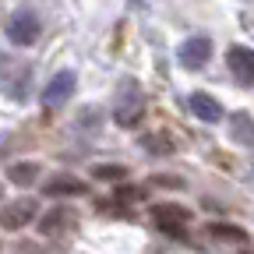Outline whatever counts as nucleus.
I'll return each instance as SVG.
<instances>
[{"label": "nucleus", "mask_w": 254, "mask_h": 254, "mask_svg": "<svg viewBox=\"0 0 254 254\" xmlns=\"http://www.w3.org/2000/svg\"><path fill=\"white\" fill-rule=\"evenodd\" d=\"M74 215H71V208H53L43 222H39V226H43V233H57V230H64V226H67V222H71Z\"/></svg>", "instance_id": "ddd939ff"}, {"label": "nucleus", "mask_w": 254, "mask_h": 254, "mask_svg": "<svg viewBox=\"0 0 254 254\" xmlns=\"http://www.w3.org/2000/svg\"><path fill=\"white\" fill-rule=\"evenodd\" d=\"M92 173L99 177V180H124V177H127V170H124V166H95Z\"/></svg>", "instance_id": "2eb2a0df"}, {"label": "nucleus", "mask_w": 254, "mask_h": 254, "mask_svg": "<svg viewBox=\"0 0 254 254\" xmlns=\"http://www.w3.org/2000/svg\"><path fill=\"white\" fill-rule=\"evenodd\" d=\"M190 113H194L198 120H205V124H219L222 120V106H219V99H212L208 92L190 95Z\"/></svg>", "instance_id": "9d476101"}, {"label": "nucleus", "mask_w": 254, "mask_h": 254, "mask_svg": "<svg viewBox=\"0 0 254 254\" xmlns=\"http://www.w3.org/2000/svg\"><path fill=\"white\" fill-rule=\"evenodd\" d=\"M43 190H46L50 198H74V194H85V180L67 177V173H57L53 180H46Z\"/></svg>", "instance_id": "1a4fd4ad"}, {"label": "nucleus", "mask_w": 254, "mask_h": 254, "mask_svg": "<svg viewBox=\"0 0 254 254\" xmlns=\"http://www.w3.org/2000/svg\"><path fill=\"white\" fill-rule=\"evenodd\" d=\"M155 184H163V187H180L177 177H155Z\"/></svg>", "instance_id": "f3484780"}, {"label": "nucleus", "mask_w": 254, "mask_h": 254, "mask_svg": "<svg viewBox=\"0 0 254 254\" xmlns=\"http://www.w3.org/2000/svg\"><path fill=\"white\" fill-rule=\"evenodd\" d=\"M145 145H148L152 152H173V141H170L166 134H152V138H145Z\"/></svg>", "instance_id": "dca6fc26"}, {"label": "nucleus", "mask_w": 254, "mask_h": 254, "mask_svg": "<svg viewBox=\"0 0 254 254\" xmlns=\"http://www.w3.org/2000/svg\"><path fill=\"white\" fill-rule=\"evenodd\" d=\"M36 201L32 198H21V201H7L4 208H0V226L4 230H21V226H28L32 219H36Z\"/></svg>", "instance_id": "0eeeda50"}, {"label": "nucleus", "mask_w": 254, "mask_h": 254, "mask_svg": "<svg viewBox=\"0 0 254 254\" xmlns=\"http://www.w3.org/2000/svg\"><path fill=\"white\" fill-rule=\"evenodd\" d=\"M74 85H78V74L74 71H57L53 78H50V85L43 88V106H64L74 95Z\"/></svg>", "instance_id": "39448f33"}, {"label": "nucleus", "mask_w": 254, "mask_h": 254, "mask_svg": "<svg viewBox=\"0 0 254 254\" xmlns=\"http://www.w3.org/2000/svg\"><path fill=\"white\" fill-rule=\"evenodd\" d=\"M212 233H215L219 240H244V230H237V226H226V222H215V226H212Z\"/></svg>", "instance_id": "4468645a"}, {"label": "nucleus", "mask_w": 254, "mask_h": 254, "mask_svg": "<svg viewBox=\"0 0 254 254\" xmlns=\"http://www.w3.org/2000/svg\"><path fill=\"white\" fill-rule=\"evenodd\" d=\"M230 134H233L237 145H254V117L233 113V117H230Z\"/></svg>", "instance_id": "9b49d317"}, {"label": "nucleus", "mask_w": 254, "mask_h": 254, "mask_svg": "<svg viewBox=\"0 0 254 254\" xmlns=\"http://www.w3.org/2000/svg\"><path fill=\"white\" fill-rule=\"evenodd\" d=\"M208 57H212V39H208V36H190V39H184L180 50H177V60L184 64L187 71L205 67Z\"/></svg>", "instance_id": "20e7f679"}, {"label": "nucleus", "mask_w": 254, "mask_h": 254, "mask_svg": "<svg viewBox=\"0 0 254 254\" xmlns=\"http://www.w3.org/2000/svg\"><path fill=\"white\" fill-rule=\"evenodd\" d=\"M39 32H43V25H39L36 11H14L7 21V39L14 46H32L39 39Z\"/></svg>", "instance_id": "7ed1b4c3"}, {"label": "nucleus", "mask_w": 254, "mask_h": 254, "mask_svg": "<svg viewBox=\"0 0 254 254\" xmlns=\"http://www.w3.org/2000/svg\"><path fill=\"white\" fill-rule=\"evenodd\" d=\"M152 219H155V226L163 230V233H170V237H184L190 212L180 208V205H155V208H152Z\"/></svg>", "instance_id": "423d86ee"}, {"label": "nucleus", "mask_w": 254, "mask_h": 254, "mask_svg": "<svg viewBox=\"0 0 254 254\" xmlns=\"http://www.w3.org/2000/svg\"><path fill=\"white\" fill-rule=\"evenodd\" d=\"M141 113H145V95H141L138 81L134 78H124L117 85V92H113V120L120 127H134L141 120Z\"/></svg>", "instance_id": "f257e3e1"}, {"label": "nucleus", "mask_w": 254, "mask_h": 254, "mask_svg": "<svg viewBox=\"0 0 254 254\" xmlns=\"http://www.w3.org/2000/svg\"><path fill=\"white\" fill-rule=\"evenodd\" d=\"M226 64H230V71L240 85H254V50L247 46H230L226 53Z\"/></svg>", "instance_id": "6e6552de"}, {"label": "nucleus", "mask_w": 254, "mask_h": 254, "mask_svg": "<svg viewBox=\"0 0 254 254\" xmlns=\"http://www.w3.org/2000/svg\"><path fill=\"white\" fill-rule=\"evenodd\" d=\"M28 81H32V71L25 67V64H18L14 57H0V92L21 99L25 88H28Z\"/></svg>", "instance_id": "f03ea898"}, {"label": "nucleus", "mask_w": 254, "mask_h": 254, "mask_svg": "<svg viewBox=\"0 0 254 254\" xmlns=\"http://www.w3.org/2000/svg\"><path fill=\"white\" fill-rule=\"evenodd\" d=\"M7 177H11V184L25 187V184H32V180L39 177V163H14V166L7 170Z\"/></svg>", "instance_id": "f8f14e48"}]
</instances>
